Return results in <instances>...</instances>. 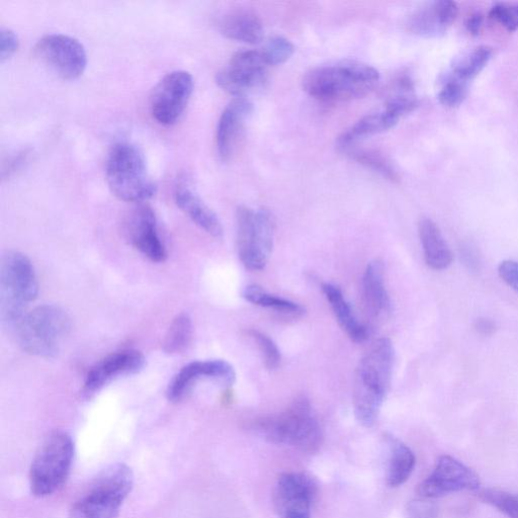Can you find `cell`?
Listing matches in <instances>:
<instances>
[{
  "instance_id": "6da1fadb",
  "label": "cell",
  "mask_w": 518,
  "mask_h": 518,
  "mask_svg": "<svg viewBox=\"0 0 518 518\" xmlns=\"http://www.w3.org/2000/svg\"><path fill=\"white\" fill-rule=\"evenodd\" d=\"M394 348L390 339L376 340L361 360L355 379L354 410L358 421L372 427L390 389L394 368Z\"/></svg>"
},
{
  "instance_id": "7a4b0ae2",
  "label": "cell",
  "mask_w": 518,
  "mask_h": 518,
  "mask_svg": "<svg viewBox=\"0 0 518 518\" xmlns=\"http://www.w3.org/2000/svg\"><path fill=\"white\" fill-rule=\"evenodd\" d=\"M380 80L379 71L366 63L341 61L315 68L303 79V89L324 102L352 101L368 96Z\"/></svg>"
},
{
  "instance_id": "3957f363",
  "label": "cell",
  "mask_w": 518,
  "mask_h": 518,
  "mask_svg": "<svg viewBox=\"0 0 518 518\" xmlns=\"http://www.w3.org/2000/svg\"><path fill=\"white\" fill-rule=\"evenodd\" d=\"M253 429L268 442L314 454L322 445V429L309 401L296 399L284 411L257 419Z\"/></svg>"
},
{
  "instance_id": "277c9868",
  "label": "cell",
  "mask_w": 518,
  "mask_h": 518,
  "mask_svg": "<svg viewBox=\"0 0 518 518\" xmlns=\"http://www.w3.org/2000/svg\"><path fill=\"white\" fill-rule=\"evenodd\" d=\"M106 178L112 193L127 203H144L157 192L143 153L130 142H119L112 147L107 160Z\"/></svg>"
},
{
  "instance_id": "5b68a950",
  "label": "cell",
  "mask_w": 518,
  "mask_h": 518,
  "mask_svg": "<svg viewBox=\"0 0 518 518\" xmlns=\"http://www.w3.org/2000/svg\"><path fill=\"white\" fill-rule=\"evenodd\" d=\"M71 331V319L57 305H42L22 318L17 324L21 349L35 357L50 359L60 352Z\"/></svg>"
},
{
  "instance_id": "8992f818",
  "label": "cell",
  "mask_w": 518,
  "mask_h": 518,
  "mask_svg": "<svg viewBox=\"0 0 518 518\" xmlns=\"http://www.w3.org/2000/svg\"><path fill=\"white\" fill-rule=\"evenodd\" d=\"M133 485L134 476L128 466H111L74 502L70 518H116Z\"/></svg>"
},
{
  "instance_id": "52a82bcc",
  "label": "cell",
  "mask_w": 518,
  "mask_h": 518,
  "mask_svg": "<svg viewBox=\"0 0 518 518\" xmlns=\"http://www.w3.org/2000/svg\"><path fill=\"white\" fill-rule=\"evenodd\" d=\"M39 295V283L30 258L18 251L3 257L0 268V311L8 324H18Z\"/></svg>"
},
{
  "instance_id": "ba28073f",
  "label": "cell",
  "mask_w": 518,
  "mask_h": 518,
  "mask_svg": "<svg viewBox=\"0 0 518 518\" xmlns=\"http://www.w3.org/2000/svg\"><path fill=\"white\" fill-rule=\"evenodd\" d=\"M74 442L65 431H54L33 461L30 484L34 495L45 497L58 491L67 480L74 458Z\"/></svg>"
},
{
  "instance_id": "9c48e42d",
  "label": "cell",
  "mask_w": 518,
  "mask_h": 518,
  "mask_svg": "<svg viewBox=\"0 0 518 518\" xmlns=\"http://www.w3.org/2000/svg\"><path fill=\"white\" fill-rule=\"evenodd\" d=\"M237 248L242 265L249 271H263L273 250L275 221L266 210L239 207L236 213Z\"/></svg>"
},
{
  "instance_id": "30bf717a",
  "label": "cell",
  "mask_w": 518,
  "mask_h": 518,
  "mask_svg": "<svg viewBox=\"0 0 518 518\" xmlns=\"http://www.w3.org/2000/svg\"><path fill=\"white\" fill-rule=\"evenodd\" d=\"M194 92V78L184 70L166 74L156 85L150 101L153 118L163 126L177 124Z\"/></svg>"
},
{
  "instance_id": "8fae6325",
  "label": "cell",
  "mask_w": 518,
  "mask_h": 518,
  "mask_svg": "<svg viewBox=\"0 0 518 518\" xmlns=\"http://www.w3.org/2000/svg\"><path fill=\"white\" fill-rule=\"evenodd\" d=\"M34 53L52 72L67 80L77 79L88 66L83 45L66 35L45 36L36 44Z\"/></svg>"
},
{
  "instance_id": "7c38bea8",
  "label": "cell",
  "mask_w": 518,
  "mask_h": 518,
  "mask_svg": "<svg viewBox=\"0 0 518 518\" xmlns=\"http://www.w3.org/2000/svg\"><path fill=\"white\" fill-rule=\"evenodd\" d=\"M269 67L261 51H240L217 74L216 82L224 92L243 98L265 84Z\"/></svg>"
},
{
  "instance_id": "4fadbf2b",
  "label": "cell",
  "mask_w": 518,
  "mask_h": 518,
  "mask_svg": "<svg viewBox=\"0 0 518 518\" xmlns=\"http://www.w3.org/2000/svg\"><path fill=\"white\" fill-rule=\"evenodd\" d=\"M479 488L480 480L474 471L451 456H443L434 472L418 485L417 493L424 499H434L464 490L477 491Z\"/></svg>"
},
{
  "instance_id": "5bb4252c",
  "label": "cell",
  "mask_w": 518,
  "mask_h": 518,
  "mask_svg": "<svg viewBox=\"0 0 518 518\" xmlns=\"http://www.w3.org/2000/svg\"><path fill=\"white\" fill-rule=\"evenodd\" d=\"M316 482L304 473H285L276 482L273 502L281 518H311Z\"/></svg>"
},
{
  "instance_id": "9a60e30c",
  "label": "cell",
  "mask_w": 518,
  "mask_h": 518,
  "mask_svg": "<svg viewBox=\"0 0 518 518\" xmlns=\"http://www.w3.org/2000/svg\"><path fill=\"white\" fill-rule=\"evenodd\" d=\"M203 379L232 386L236 381V373L229 363L222 360L190 363L169 382L166 390L167 399L175 403L183 401Z\"/></svg>"
},
{
  "instance_id": "2e32d148",
  "label": "cell",
  "mask_w": 518,
  "mask_h": 518,
  "mask_svg": "<svg viewBox=\"0 0 518 518\" xmlns=\"http://www.w3.org/2000/svg\"><path fill=\"white\" fill-rule=\"evenodd\" d=\"M146 365L142 353L124 350L106 357L86 376L83 393L91 397L113 381L140 373Z\"/></svg>"
},
{
  "instance_id": "e0dca14e",
  "label": "cell",
  "mask_w": 518,
  "mask_h": 518,
  "mask_svg": "<svg viewBox=\"0 0 518 518\" xmlns=\"http://www.w3.org/2000/svg\"><path fill=\"white\" fill-rule=\"evenodd\" d=\"M126 233L131 244L152 263H164L166 248L159 236L153 210L146 205L134 209L126 222Z\"/></svg>"
},
{
  "instance_id": "ac0fdd59",
  "label": "cell",
  "mask_w": 518,
  "mask_h": 518,
  "mask_svg": "<svg viewBox=\"0 0 518 518\" xmlns=\"http://www.w3.org/2000/svg\"><path fill=\"white\" fill-rule=\"evenodd\" d=\"M253 106L245 98L234 99L223 111L217 126L216 146L223 162L229 161L237 148Z\"/></svg>"
},
{
  "instance_id": "d6986e66",
  "label": "cell",
  "mask_w": 518,
  "mask_h": 518,
  "mask_svg": "<svg viewBox=\"0 0 518 518\" xmlns=\"http://www.w3.org/2000/svg\"><path fill=\"white\" fill-rule=\"evenodd\" d=\"M458 16V6L449 0L429 4L409 20L410 30L420 36L437 37L445 33Z\"/></svg>"
},
{
  "instance_id": "ffe728a7",
  "label": "cell",
  "mask_w": 518,
  "mask_h": 518,
  "mask_svg": "<svg viewBox=\"0 0 518 518\" xmlns=\"http://www.w3.org/2000/svg\"><path fill=\"white\" fill-rule=\"evenodd\" d=\"M175 200L178 207L203 231L220 239L224 230L218 216L210 209L201 197L187 182L176 187Z\"/></svg>"
},
{
  "instance_id": "44dd1931",
  "label": "cell",
  "mask_w": 518,
  "mask_h": 518,
  "mask_svg": "<svg viewBox=\"0 0 518 518\" xmlns=\"http://www.w3.org/2000/svg\"><path fill=\"white\" fill-rule=\"evenodd\" d=\"M219 30L226 38L255 45L264 40V26L255 13L235 9L226 13L219 21Z\"/></svg>"
},
{
  "instance_id": "7402d4cb",
  "label": "cell",
  "mask_w": 518,
  "mask_h": 518,
  "mask_svg": "<svg viewBox=\"0 0 518 518\" xmlns=\"http://www.w3.org/2000/svg\"><path fill=\"white\" fill-rule=\"evenodd\" d=\"M418 230L426 265L435 271L447 270L454 255L439 226L433 220L423 218Z\"/></svg>"
},
{
  "instance_id": "603a6c76",
  "label": "cell",
  "mask_w": 518,
  "mask_h": 518,
  "mask_svg": "<svg viewBox=\"0 0 518 518\" xmlns=\"http://www.w3.org/2000/svg\"><path fill=\"white\" fill-rule=\"evenodd\" d=\"M363 302L368 315L373 319L390 312L391 301L384 280V267L380 261L371 262L363 278Z\"/></svg>"
},
{
  "instance_id": "cb8c5ba5",
  "label": "cell",
  "mask_w": 518,
  "mask_h": 518,
  "mask_svg": "<svg viewBox=\"0 0 518 518\" xmlns=\"http://www.w3.org/2000/svg\"><path fill=\"white\" fill-rule=\"evenodd\" d=\"M322 292L329 302L335 318L348 336L357 343L365 342L369 337L366 326L359 322L350 303L345 299L341 290L332 284L324 283Z\"/></svg>"
},
{
  "instance_id": "d4e9b609",
  "label": "cell",
  "mask_w": 518,
  "mask_h": 518,
  "mask_svg": "<svg viewBox=\"0 0 518 518\" xmlns=\"http://www.w3.org/2000/svg\"><path fill=\"white\" fill-rule=\"evenodd\" d=\"M398 122L399 119L386 110L368 115L344 132L339 137L338 144L341 148H349L360 139L390 130Z\"/></svg>"
},
{
  "instance_id": "484cf974",
  "label": "cell",
  "mask_w": 518,
  "mask_h": 518,
  "mask_svg": "<svg viewBox=\"0 0 518 518\" xmlns=\"http://www.w3.org/2000/svg\"><path fill=\"white\" fill-rule=\"evenodd\" d=\"M390 459L387 471V483L390 487L403 485L411 476L416 458L413 452L402 442L388 438Z\"/></svg>"
},
{
  "instance_id": "4316f807",
  "label": "cell",
  "mask_w": 518,
  "mask_h": 518,
  "mask_svg": "<svg viewBox=\"0 0 518 518\" xmlns=\"http://www.w3.org/2000/svg\"><path fill=\"white\" fill-rule=\"evenodd\" d=\"M193 338V322L189 314L181 313L172 320L164 336L162 347L168 355H180L186 352Z\"/></svg>"
},
{
  "instance_id": "83f0119b",
  "label": "cell",
  "mask_w": 518,
  "mask_h": 518,
  "mask_svg": "<svg viewBox=\"0 0 518 518\" xmlns=\"http://www.w3.org/2000/svg\"><path fill=\"white\" fill-rule=\"evenodd\" d=\"M242 296L253 305L274 309L286 315L297 317L303 315L305 312V309L301 305L272 295L257 285L247 286Z\"/></svg>"
},
{
  "instance_id": "f1b7e54d",
  "label": "cell",
  "mask_w": 518,
  "mask_h": 518,
  "mask_svg": "<svg viewBox=\"0 0 518 518\" xmlns=\"http://www.w3.org/2000/svg\"><path fill=\"white\" fill-rule=\"evenodd\" d=\"M492 53V49L487 46L475 48L455 64L451 78L468 86V82L487 66Z\"/></svg>"
},
{
  "instance_id": "f546056e",
  "label": "cell",
  "mask_w": 518,
  "mask_h": 518,
  "mask_svg": "<svg viewBox=\"0 0 518 518\" xmlns=\"http://www.w3.org/2000/svg\"><path fill=\"white\" fill-rule=\"evenodd\" d=\"M352 158L359 163L373 169L384 178L397 182L399 176L391 162L382 154L372 150H358L352 152Z\"/></svg>"
},
{
  "instance_id": "4dcf8cb0",
  "label": "cell",
  "mask_w": 518,
  "mask_h": 518,
  "mask_svg": "<svg viewBox=\"0 0 518 518\" xmlns=\"http://www.w3.org/2000/svg\"><path fill=\"white\" fill-rule=\"evenodd\" d=\"M479 497L502 512L507 518H518V496L498 489H485L479 492Z\"/></svg>"
},
{
  "instance_id": "1f68e13d",
  "label": "cell",
  "mask_w": 518,
  "mask_h": 518,
  "mask_svg": "<svg viewBox=\"0 0 518 518\" xmlns=\"http://www.w3.org/2000/svg\"><path fill=\"white\" fill-rule=\"evenodd\" d=\"M249 336L254 340L259 352H261L265 365L269 370H276L282 360L281 352L272 338L265 333L251 329Z\"/></svg>"
},
{
  "instance_id": "d6a6232c",
  "label": "cell",
  "mask_w": 518,
  "mask_h": 518,
  "mask_svg": "<svg viewBox=\"0 0 518 518\" xmlns=\"http://www.w3.org/2000/svg\"><path fill=\"white\" fill-rule=\"evenodd\" d=\"M261 52L269 66H276L287 62L293 56L295 47L289 40L275 37L268 41Z\"/></svg>"
},
{
  "instance_id": "836d02e7",
  "label": "cell",
  "mask_w": 518,
  "mask_h": 518,
  "mask_svg": "<svg viewBox=\"0 0 518 518\" xmlns=\"http://www.w3.org/2000/svg\"><path fill=\"white\" fill-rule=\"evenodd\" d=\"M489 16L508 32L518 30V4H496Z\"/></svg>"
},
{
  "instance_id": "e575fe53",
  "label": "cell",
  "mask_w": 518,
  "mask_h": 518,
  "mask_svg": "<svg viewBox=\"0 0 518 518\" xmlns=\"http://www.w3.org/2000/svg\"><path fill=\"white\" fill-rule=\"evenodd\" d=\"M467 89V85L450 78L439 94L440 103L449 108L458 107L465 100Z\"/></svg>"
},
{
  "instance_id": "d590c367",
  "label": "cell",
  "mask_w": 518,
  "mask_h": 518,
  "mask_svg": "<svg viewBox=\"0 0 518 518\" xmlns=\"http://www.w3.org/2000/svg\"><path fill=\"white\" fill-rule=\"evenodd\" d=\"M406 511L409 518H437L439 515L438 506L425 500L410 501Z\"/></svg>"
},
{
  "instance_id": "8d00e7d4",
  "label": "cell",
  "mask_w": 518,
  "mask_h": 518,
  "mask_svg": "<svg viewBox=\"0 0 518 518\" xmlns=\"http://www.w3.org/2000/svg\"><path fill=\"white\" fill-rule=\"evenodd\" d=\"M20 40L18 35L10 30L3 29L0 33V60H10L19 50Z\"/></svg>"
},
{
  "instance_id": "74e56055",
  "label": "cell",
  "mask_w": 518,
  "mask_h": 518,
  "mask_svg": "<svg viewBox=\"0 0 518 518\" xmlns=\"http://www.w3.org/2000/svg\"><path fill=\"white\" fill-rule=\"evenodd\" d=\"M498 274L502 281L518 293V263L504 261L498 267Z\"/></svg>"
},
{
  "instance_id": "f35d334b",
  "label": "cell",
  "mask_w": 518,
  "mask_h": 518,
  "mask_svg": "<svg viewBox=\"0 0 518 518\" xmlns=\"http://www.w3.org/2000/svg\"><path fill=\"white\" fill-rule=\"evenodd\" d=\"M466 27L471 35L478 36L483 27V16L480 13L472 14L466 22Z\"/></svg>"
},
{
  "instance_id": "ab89813d",
  "label": "cell",
  "mask_w": 518,
  "mask_h": 518,
  "mask_svg": "<svg viewBox=\"0 0 518 518\" xmlns=\"http://www.w3.org/2000/svg\"><path fill=\"white\" fill-rule=\"evenodd\" d=\"M475 328L481 334L490 335L496 330V325L490 319L480 318L476 321Z\"/></svg>"
}]
</instances>
